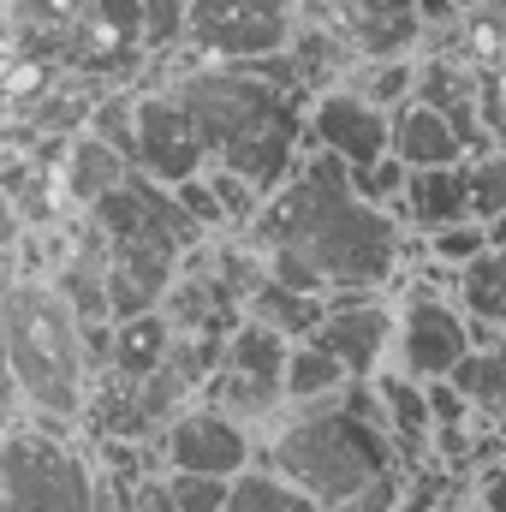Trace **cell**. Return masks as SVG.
Listing matches in <instances>:
<instances>
[{"label": "cell", "instance_id": "cell-26", "mask_svg": "<svg viewBox=\"0 0 506 512\" xmlns=\"http://www.w3.org/2000/svg\"><path fill=\"white\" fill-rule=\"evenodd\" d=\"M84 131H96L102 143H114V149L131 161V96L126 90H108V96L96 102V114H90V126Z\"/></svg>", "mask_w": 506, "mask_h": 512}, {"label": "cell", "instance_id": "cell-13", "mask_svg": "<svg viewBox=\"0 0 506 512\" xmlns=\"http://www.w3.org/2000/svg\"><path fill=\"white\" fill-rule=\"evenodd\" d=\"M54 179H60L66 203H78V209L90 215L108 191H120L131 179V161L114 143H102L96 131H78V137H66V149H60V161H54Z\"/></svg>", "mask_w": 506, "mask_h": 512}, {"label": "cell", "instance_id": "cell-14", "mask_svg": "<svg viewBox=\"0 0 506 512\" xmlns=\"http://www.w3.org/2000/svg\"><path fill=\"white\" fill-rule=\"evenodd\" d=\"M393 155L405 167H453V161H471L465 143H459V131H453V120L441 108H429V102L393 108Z\"/></svg>", "mask_w": 506, "mask_h": 512}, {"label": "cell", "instance_id": "cell-16", "mask_svg": "<svg viewBox=\"0 0 506 512\" xmlns=\"http://www.w3.org/2000/svg\"><path fill=\"white\" fill-rule=\"evenodd\" d=\"M245 316L298 346V340H316V328H322V316H328V298H322V292H292V286H280V280H262L251 298H245Z\"/></svg>", "mask_w": 506, "mask_h": 512}, {"label": "cell", "instance_id": "cell-11", "mask_svg": "<svg viewBox=\"0 0 506 512\" xmlns=\"http://www.w3.org/2000/svg\"><path fill=\"white\" fill-rule=\"evenodd\" d=\"M393 328H399V310H387L376 292H334L316 328V346H328L352 382H376L393 358Z\"/></svg>", "mask_w": 506, "mask_h": 512}, {"label": "cell", "instance_id": "cell-7", "mask_svg": "<svg viewBox=\"0 0 506 512\" xmlns=\"http://www.w3.org/2000/svg\"><path fill=\"white\" fill-rule=\"evenodd\" d=\"M471 346H477V328L447 292L417 286L405 298L399 328H393V370H405L411 382H447Z\"/></svg>", "mask_w": 506, "mask_h": 512}, {"label": "cell", "instance_id": "cell-23", "mask_svg": "<svg viewBox=\"0 0 506 512\" xmlns=\"http://www.w3.org/2000/svg\"><path fill=\"white\" fill-rule=\"evenodd\" d=\"M471 215L483 227L506 215V155H477L471 161Z\"/></svg>", "mask_w": 506, "mask_h": 512}, {"label": "cell", "instance_id": "cell-8", "mask_svg": "<svg viewBox=\"0 0 506 512\" xmlns=\"http://www.w3.org/2000/svg\"><path fill=\"white\" fill-rule=\"evenodd\" d=\"M131 167L167 191L209 167V149H203V137H197L191 114L179 108L173 90L131 96Z\"/></svg>", "mask_w": 506, "mask_h": 512}, {"label": "cell", "instance_id": "cell-3", "mask_svg": "<svg viewBox=\"0 0 506 512\" xmlns=\"http://www.w3.org/2000/svg\"><path fill=\"white\" fill-rule=\"evenodd\" d=\"M256 465L280 471L292 489H304L328 512L346 507L376 477L399 471L376 382H352L340 399H322V405H286L280 423L268 429Z\"/></svg>", "mask_w": 506, "mask_h": 512}, {"label": "cell", "instance_id": "cell-28", "mask_svg": "<svg viewBox=\"0 0 506 512\" xmlns=\"http://www.w3.org/2000/svg\"><path fill=\"white\" fill-rule=\"evenodd\" d=\"M30 417V405H24V387H18V376L6 370V358H0V435L6 429H18Z\"/></svg>", "mask_w": 506, "mask_h": 512}, {"label": "cell", "instance_id": "cell-29", "mask_svg": "<svg viewBox=\"0 0 506 512\" xmlns=\"http://www.w3.org/2000/svg\"><path fill=\"white\" fill-rule=\"evenodd\" d=\"M483 512H506V465H489L477 471V495H471Z\"/></svg>", "mask_w": 506, "mask_h": 512}, {"label": "cell", "instance_id": "cell-18", "mask_svg": "<svg viewBox=\"0 0 506 512\" xmlns=\"http://www.w3.org/2000/svg\"><path fill=\"white\" fill-rule=\"evenodd\" d=\"M346 387H352V376L328 346L298 340L286 352V405H322V399H340Z\"/></svg>", "mask_w": 506, "mask_h": 512}, {"label": "cell", "instance_id": "cell-21", "mask_svg": "<svg viewBox=\"0 0 506 512\" xmlns=\"http://www.w3.org/2000/svg\"><path fill=\"white\" fill-rule=\"evenodd\" d=\"M137 30H143V54L185 48V0H137Z\"/></svg>", "mask_w": 506, "mask_h": 512}, {"label": "cell", "instance_id": "cell-20", "mask_svg": "<svg viewBox=\"0 0 506 512\" xmlns=\"http://www.w3.org/2000/svg\"><path fill=\"white\" fill-rule=\"evenodd\" d=\"M221 512H328L316 507L304 489H292L280 471H268V465H251L245 477H233V489H227V507Z\"/></svg>", "mask_w": 506, "mask_h": 512}, {"label": "cell", "instance_id": "cell-31", "mask_svg": "<svg viewBox=\"0 0 506 512\" xmlns=\"http://www.w3.org/2000/svg\"><path fill=\"white\" fill-rule=\"evenodd\" d=\"M18 239H24V215H18V203L6 197V185H0V256L18 251Z\"/></svg>", "mask_w": 506, "mask_h": 512}, {"label": "cell", "instance_id": "cell-15", "mask_svg": "<svg viewBox=\"0 0 506 512\" xmlns=\"http://www.w3.org/2000/svg\"><path fill=\"white\" fill-rule=\"evenodd\" d=\"M173 358V322L161 316V310H143V316H126V322H114V340H108V370L102 376H114V382H143V376H155L161 364Z\"/></svg>", "mask_w": 506, "mask_h": 512}, {"label": "cell", "instance_id": "cell-6", "mask_svg": "<svg viewBox=\"0 0 506 512\" xmlns=\"http://www.w3.org/2000/svg\"><path fill=\"white\" fill-rule=\"evenodd\" d=\"M298 42L292 0H185V48L197 66H251Z\"/></svg>", "mask_w": 506, "mask_h": 512}, {"label": "cell", "instance_id": "cell-32", "mask_svg": "<svg viewBox=\"0 0 506 512\" xmlns=\"http://www.w3.org/2000/svg\"><path fill=\"white\" fill-rule=\"evenodd\" d=\"M459 512H483V507H477V501H471V507H459Z\"/></svg>", "mask_w": 506, "mask_h": 512}, {"label": "cell", "instance_id": "cell-10", "mask_svg": "<svg viewBox=\"0 0 506 512\" xmlns=\"http://www.w3.org/2000/svg\"><path fill=\"white\" fill-rule=\"evenodd\" d=\"M304 137L316 143V155H334V161H346L358 173V167H370L381 155H393V114L376 108V102H364L358 90L334 84V90H322L310 102Z\"/></svg>", "mask_w": 506, "mask_h": 512}, {"label": "cell", "instance_id": "cell-1", "mask_svg": "<svg viewBox=\"0 0 506 512\" xmlns=\"http://www.w3.org/2000/svg\"><path fill=\"white\" fill-rule=\"evenodd\" d=\"M268 280L292 292H376L399 268V221L352 191V167L334 155L298 161L286 185L268 191L256 227L245 233Z\"/></svg>", "mask_w": 506, "mask_h": 512}, {"label": "cell", "instance_id": "cell-12", "mask_svg": "<svg viewBox=\"0 0 506 512\" xmlns=\"http://www.w3.org/2000/svg\"><path fill=\"white\" fill-rule=\"evenodd\" d=\"M399 221H411L423 239L441 233V227L477 221V215H471V161H453V167H411L405 197H399Z\"/></svg>", "mask_w": 506, "mask_h": 512}, {"label": "cell", "instance_id": "cell-30", "mask_svg": "<svg viewBox=\"0 0 506 512\" xmlns=\"http://www.w3.org/2000/svg\"><path fill=\"white\" fill-rule=\"evenodd\" d=\"M131 512H179V507H173V495H167V477H161V471L137 483V495H131Z\"/></svg>", "mask_w": 506, "mask_h": 512}, {"label": "cell", "instance_id": "cell-27", "mask_svg": "<svg viewBox=\"0 0 506 512\" xmlns=\"http://www.w3.org/2000/svg\"><path fill=\"white\" fill-rule=\"evenodd\" d=\"M423 393H429V411H435V429H465L477 411H471V399L459 393L453 382H423Z\"/></svg>", "mask_w": 506, "mask_h": 512}, {"label": "cell", "instance_id": "cell-9", "mask_svg": "<svg viewBox=\"0 0 506 512\" xmlns=\"http://www.w3.org/2000/svg\"><path fill=\"white\" fill-rule=\"evenodd\" d=\"M256 465L251 429H239L233 417H221L215 405H185L167 429H161V471H191V477H245Z\"/></svg>", "mask_w": 506, "mask_h": 512}, {"label": "cell", "instance_id": "cell-22", "mask_svg": "<svg viewBox=\"0 0 506 512\" xmlns=\"http://www.w3.org/2000/svg\"><path fill=\"white\" fill-rule=\"evenodd\" d=\"M423 245H429V256H435L447 274H459L465 262H477V256L489 251V227H483V221H459V227H441V233H429Z\"/></svg>", "mask_w": 506, "mask_h": 512}, {"label": "cell", "instance_id": "cell-17", "mask_svg": "<svg viewBox=\"0 0 506 512\" xmlns=\"http://www.w3.org/2000/svg\"><path fill=\"white\" fill-rule=\"evenodd\" d=\"M453 292H459V310L477 322V328H506V245H489L477 262H465L453 274Z\"/></svg>", "mask_w": 506, "mask_h": 512}, {"label": "cell", "instance_id": "cell-25", "mask_svg": "<svg viewBox=\"0 0 506 512\" xmlns=\"http://www.w3.org/2000/svg\"><path fill=\"white\" fill-rule=\"evenodd\" d=\"M411 84H417V72H411L405 60H381L376 78H364V84H358V96L393 114V108H405V102H411Z\"/></svg>", "mask_w": 506, "mask_h": 512}, {"label": "cell", "instance_id": "cell-24", "mask_svg": "<svg viewBox=\"0 0 506 512\" xmlns=\"http://www.w3.org/2000/svg\"><path fill=\"white\" fill-rule=\"evenodd\" d=\"M161 477H167V495H173L179 512H221L227 507V489H233L221 477H191V471H161Z\"/></svg>", "mask_w": 506, "mask_h": 512}, {"label": "cell", "instance_id": "cell-5", "mask_svg": "<svg viewBox=\"0 0 506 512\" xmlns=\"http://www.w3.org/2000/svg\"><path fill=\"white\" fill-rule=\"evenodd\" d=\"M96 453L66 429L24 417L0 435V512H90Z\"/></svg>", "mask_w": 506, "mask_h": 512}, {"label": "cell", "instance_id": "cell-33", "mask_svg": "<svg viewBox=\"0 0 506 512\" xmlns=\"http://www.w3.org/2000/svg\"><path fill=\"white\" fill-rule=\"evenodd\" d=\"M501 352H506V328H501Z\"/></svg>", "mask_w": 506, "mask_h": 512}, {"label": "cell", "instance_id": "cell-4", "mask_svg": "<svg viewBox=\"0 0 506 512\" xmlns=\"http://www.w3.org/2000/svg\"><path fill=\"white\" fill-rule=\"evenodd\" d=\"M0 358L24 387L30 417L66 429L84 423L96 370L84 346V316L60 298L54 280H30V274L12 280V292L0 298Z\"/></svg>", "mask_w": 506, "mask_h": 512}, {"label": "cell", "instance_id": "cell-19", "mask_svg": "<svg viewBox=\"0 0 506 512\" xmlns=\"http://www.w3.org/2000/svg\"><path fill=\"white\" fill-rule=\"evenodd\" d=\"M447 382L471 399V411L506 417V352H501V340H495V346H471Z\"/></svg>", "mask_w": 506, "mask_h": 512}, {"label": "cell", "instance_id": "cell-2", "mask_svg": "<svg viewBox=\"0 0 506 512\" xmlns=\"http://www.w3.org/2000/svg\"><path fill=\"white\" fill-rule=\"evenodd\" d=\"M167 90L191 114L215 167L251 179L256 191H274L292 179L298 143H304L292 48L251 66H185Z\"/></svg>", "mask_w": 506, "mask_h": 512}]
</instances>
